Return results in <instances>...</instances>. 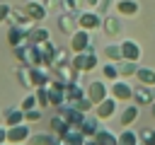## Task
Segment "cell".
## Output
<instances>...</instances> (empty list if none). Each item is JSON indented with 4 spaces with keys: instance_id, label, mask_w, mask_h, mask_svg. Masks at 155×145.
Segmentation results:
<instances>
[{
    "instance_id": "cell-21",
    "label": "cell",
    "mask_w": 155,
    "mask_h": 145,
    "mask_svg": "<svg viewBox=\"0 0 155 145\" xmlns=\"http://www.w3.org/2000/svg\"><path fill=\"white\" fill-rule=\"evenodd\" d=\"M27 143H29V145H58V140H56L51 133H31Z\"/></svg>"
},
{
    "instance_id": "cell-35",
    "label": "cell",
    "mask_w": 155,
    "mask_h": 145,
    "mask_svg": "<svg viewBox=\"0 0 155 145\" xmlns=\"http://www.w3.org/2000/svg\"><path fill=\"white\" fill-rule=\"evenodd\" d=\"M5 143H7V126L5 128L0 126V145H5Z\"/></svg>"
},
{
    "instance_id": "cell-13",
    "label": "cell",
    "mask_w": 155,
    "mask_h": 145,
    "mask_svg": "<svg viewBox=\"0 0 155 145\" xmlns=\"http://www.w3.org/2000/svg\"><path fill=\"white\" fill-rule=\"evenodd\" d=\"M85 97V89L78 85V82H68L65 85V104H75Z\"/></svg>"
},
{
    "instance_id": "cell-2",
    "label": "cell",
    "mask_w": 155,
    "mask_h": 145,
    "mask_svg": "<svg viewBox=\"0 0 155 145\" xmlns=\"http://www.w3.org/2000/svg\"><path fill=\"white\" fill-rule=\"evenodd\" d=\"M109 94L119 102V104H128L131 99H133V87L126 82V80H114L111 85H109Z\"/></svg>"
},
{
    "instance_id": "cell-41",
    "label": "cell",
    "mask_w": 155,
    "mask_h": 145,
    "mask_svg": "<svg viewBox=\"0 0 155 145\" xmlns=\"http://www.w3.org/2000/svg\"><path fill=\"white\" fill-rule=\"evenodd\" d=\"M19 145H24V143H19Z\"/></svg>"
},
{
    "instance_id": "cell-29",
    "label": "cell",
    "mask_w": 155,
    "mask_h": 145,
    "mask_svg": "<svg viewBox=\"0 0 155 145\" xmlns=\"http://www.w3.org/2000/svg\"><path fill=\"white\" fill-rule=\"evenodd\" d=\"M36 106H39L36 94H27V97L22 99V104H19V109H22V111H29V109H36Z\"/></svg>"
},
{
    "instance_id": "cell-10",
    "label": "cell",
    "mask_w": 155,
    "mask_h": 145,
    "mask_svg": "<svg viewBox=\"0 0 155 145\" xmlns=\"http://www.w3.org/2000/svg\"><path fill=\"white\" fill-rule=\"evenodd\" d=\"M121 58H124V60L138 63V58H140V46H138L136 41H131V39L121 41Z\"/></svg>"
},
{
    "instance_id": "cell-11",
    "label": "cell",
    "mask_w": 155,
    "mask_h": 145,
    "mask_svg": "<svg viewBox=\"0 0 155 145\" xmlns=\"http://www.w3.org/2000/svg\"><path fill=\"white\" fill-rule=\"evenodd\" d=\"M133 97H136V104H138V106H145V104H155V97H153V87H148V85H140L138 89H133Z\"/></svg>"
},
{
    "instance_id": "cell-15",
    "label": "cell",
    "mask_w": 155,
    "mask_h": 145,
    "mask_svg": "<svg viewBox=\"0 0 155 145\" xmlns=\"http://www.w3.org/2000/svg\"><path fill=\"white\" fill-rule=\"evenodd\" d=\"M138 104H131V106H126L124 111H121V116H119V121H121V126L124 128H128V126H133L136 123V118H138Z\"/></svg>"
},
{
    "instance_id": "cell-27",
    "label": "cell",
    "mask_w": 155,
    "mask_h": 145,
    "mask_svg": "<svg viewBox=\"0 0 155 145\" xmlns=\"http://www.w3.org/2000/svg\"><path fill=\"white\" fill-rule=\"evenodd\" d=\"M102 27H104V31H107L109 36L119 34V22H116L114 17H107V19H102Z\"/></svg>"
},
{
    "instance_id": "cell-4",
    "label": "cell",
    "mask_w": 155,
    "mask_h": 145,
    "mask_svg": "<svg viewBox=\"0 0 155 145\" xmlns=\"http://www.w3.org/2000/svg\"><path fill=\"white\" fill-rule=\"evenodd\" d=\"M31 135V128L29 123H19V126H10L7 128V145H19V143H27Z\"/></svg>"
},
{
    "instance_id": "cell-20",
    "label": "cell",
    "mask_w": 155,
    "mask_h": 145,
    "mask_svg": "<svg viewBox=\"0 0 155 145\" xmlns=\"http://www.w3.org/2000/svg\"><path fill=\"white\" fill-rule=\"evenodd\" d=\"M70 128H73V126H70V123H68V121H65V118H63L61 114L51 118V130H53V133H56L58 138H63V135H65V133H68Z\"/></svg>"
},
{
    "instance_id": "cell-25",
    "label": "cell",
    "mask_w": 155,
    "mask_h": 145,
    "mask_svg": "<svg viewBox=\"0 0 155 145\" xmlns=\"http://www.w3.org/2000/svg\"><path fill=\"white\" fill-rule=\"evenodd\" d=\"M136 70H138V65H136L133 60H124V63L119 65V75H121V77H133Z\"/></svg>"
},
{
    "instance_id": "cell-14",
    "label": "cell",
    "mask_w": 155,
    "mask_h": 145,
    "mask_svg": "<svg viewBox=\"0 0 155 145\" xmlns=\"http://www.w3.org/2000/svg\"><path fill=\"white\" fill-rule=\"evenodd\" d=\"M5 126L10 128V126H19V123H24V111L19 109V106H12V109H7L5 111Z\"/></svg>"
},
{
    "instance_id": "cell-16",
    "label": "cell",
    "mask_w": 155,
    "mask_h": 145,
    "mask_svg": "<svg viewBox=\"0 0 155 145\" xmlns=\"http://www.w3.org/2000/svg\"><path fill=\"white\" fill-rule=\"evenodd\" d=\"M116 12L121 17H136L138 14V2L136 0H119L116 2Z\"/></svg>"
},
{
    "instance_id": "cell-9",
    "label": "cell",
    "mask_w": 155,
    "mask_h": 145,
    "mask_svg": "<svg viewBox=\"0 0 155 145\" xmlns=\"http://www.w3.org/2000/svg\"><path fill=\"white\" fill-rule=\"evenodd\" d=\"M99 27H102V17H99L97 12L85 10V12L78 14V29H87V31H92V29H99Z\"/></svg>"
},
{
    "instance_id": "cell-32",
    "label": "cell",
    "mask_w": 155,
    "mask_h": 145,
    "mask_svg": "<svg viewBox=\"0 0 155 145\" xmlns=\"http://www.w3.org/2000/svg\"><path fill=\"white\" fill-rule=\"evenodd\" d=\"M73 106H75V109H80V111H82V114H87V111H90V109H94V104H92V102H90V99H87V97H82V99H80V102H75V104H73Z\"/></svg>"
},
{
    "instance_id": "cell-17",
    "label": "cell",
    "mask_w": 155,
    "mask_h": 145,
    "mask_svg": "<svg viewBox=\"0 0 155 145\" xmlns=\"http://www.w3.org/2000/svg\"><path fill=\"white\" fill-rule=\"evenodd\" d=\"M78 128H80V133H82L85 138H94V133L99 130V118H97V116H94V118H87V116H85V121H82Z\"/></svg>"
},
{
    "instance_id": "cell-19",
    "label": "cell",
    "mask_w": 155,
    "mask_h": 145,
    "mask_svg": "<svg viewBox=\"0 0 155 145\" xmlns=\"http://www.w3.org/2000/svg\"><path fill=\"white\" fill-rule=\"evenodd\" d=\"M48 39H51V34H48V29H44V27H36V29L31 27V29H29V36H27V41H29V44H36V46L44 44V41H48Z\"/></svg>"
},
{
    "instance_id": "cell-31",
    "label": "cell",
    "mask_w": 155,
    "mask_h": 145,
    "mask_svg": "<svg viewBox=\"0 0 155 145\" xmlns=\"http://www.w3.org/2000/svg\"><path fill=\"white\" fill-rule=\"evenodd\" d=\"M24 121H27V123H36V121H41V109L36 106V109L24 111Z\"/></svg>"
},
{
    "instance_id": "cell-23",
    "label": "cell",
    "mask_w": 155,
    "mask_h": 145,
    "mask_svg": "<svg viewBox=\"0 0 155 145\" xmlns=\"http://www.w3.org/2000/svg\"><path fill=\"white\" fill-rule=\"evenodd\" d=\"M116 138H119V145H138L140 143V135L136 130H131V128H124Z\"/></svg>"
},
{
    "instance_id": "cell-8",
    "label": "cell",
    "mask_w": 155,
    "mask_h": 145,
    "mask_svg": "<svg viewBox=\"0 0 155 145\" xmlns=\"http://www.w3.org/2000/svg\"><path fill=\"white\" fill-rule=\"evenodd\" d=\"M116 104H119V102H116V99L109 94L107 99H102V102L94 106V116H97L99 121H109V118L116 114Z\"/></svg>"
},
{
    "instance_id": "cell-37",
    "label": "cell",
    "mask_w": 155,
    "mask_h": 145,
    "mask_svg": "<svg viewBox=\"0 0 155 145\" xmlns=\"http://www.w3.org/2000/svg\"><path fill=\"white\" fill-rule=\"evenodd\" d=\"M85 145H97V143H94V140L90 138V140H85Z\"/></svg>"
},
{
    "instance_id": "cell-12",
    "label": "cell",
    "mask_w": 155,
    "mask_h": 145,
    "mask_svg": "<svg viewBox=\"0 0 155 145\" xmlns=\"http://www.w3.org/2000/svg\"><path fill=\"white\" fill-rule=\"evenodd\" d=\"M58 29H61L63 34H73V31L78 29V17H73L70 12H63V14L58 17Z\"/></svg>"
},
{
    "instance_id": "cell-7",
    "label": "cell",
    "mask_w": 155,
    "mask_h": 145,
    "mask_svg": "<svg viewBox=\"0 0 155 145\" xmlns=\"http://www.w3.org/2000/svg\"><path fill=\"white\" fill-rule=\"evenodd\" d=\"M46 65H31V68H27V72H29V85L31 87H48L51 85V75L44 70Z\"/></svg>"
},
{
    "instance_id": "cell-3",
    "label": "cell",
    "mask_w": 155,
    "mask_h": 145,
    "mask_svg": "<svg viewBox=\"0 0 155 145\" xmlns=\"http://www.w3.org/2000/svg\"><path fill=\"white\" fill-rule=\"evenodd\" d=\"M92 48V36L87 29H75L70 34V51L73 53H82V51H90Z\"/></svg>"
},
{
    "instance_id": "cell-1",
    "label": "cell",
    "mask_w": 155,
    "mask_h": 145,
    "mask_svg": "<svg viewBox=\"0 0 155 145\" xmlns=\"http://www.w3.org/2000/svg\"><path fill=\"white\" fill-rule=\"evenodd\" d=\"M70 65H73V70H75V72H90V70L99 68V58H97V53L90 48V51L75 53V56H73V60H70Z\"/></svg>"
},
{
    "instance_id": "cell-6",
    "label": "cell",
    "mask_w": 155,
    "mask_h": 145,
    "mask_svg": "<svg viewBox=\"0 0 155 145\" xmlns=\"http://www.w3.org/2000/svg\"><path fill=\"white\" fill-rule=\"evenodd\" d=\"M85 97H87V99H90V102L97 106L102 99H107V97H109V87H107L102 80H94V82H90V85H87Z\"/></svg>"
},
{
    "instance_id": "cell-36",
    "label": "cell",
    "mask_w": 155,
    "mask_h": 145,
    "mask_svg": "<svg viewBox=\"0 0 155 145\" xmlns=\"http://www.w3.org/2000/svg\"><path fill=\"white\" fill-rule=\"evenodd\" d=\"M82 5L92 10V7H97V5H99V0H82Z\"/></svg>"
},
{
    "instance_id": "cell-5",
    "label": "cell",
    "mask_w": 155,
    "mask_h": 145,
    "mask_svg": "<svg viewBox=\"0 0 155 145\" xmlns=\"http://www.w3.org/2000/svg\"><path fill=\"white\" fill-rule=\"evenodd\" d=\"M22 12H24L34 24H36V22H44V19H46V14H48L46 5H44V2H39V0H29V2H24Z\"/></svg>"
},
{
    "instance_id": "cell-28",
    "label": "cell",
    "mask_w": 155,
    "mask_h": 145,
    "mask_svg": "<svg viewBox=\"0 0 155 145\" xmlns=\"http://www.w3.org/2000/svg\"><path fill=\"white\" fill-rule=\"evenodd\" d=\"M36 102H39V109H46L48 106V87H36Z\"/></svg>"
},
{
    "instance_id": "cell-34",
    "label": "cell",
    "mask_w": 155,
    "mask_h": 145,
    "mask_svg": "<svg viewBox=\"0 0 155 145\" xmlns=\"http://www.w3.org/2000/svg\"><path fill=\"white\" fill-rule=\"evenodd\" d=\"M44 5H46V10H63L61 0H44Z\"/></svg>"
},
{
    "instance_id": "cell-40",
    "label": "cell",
    "mask_w": 155,
    "mask_h": 145,
    "mask_svg": "<svg viewBox=\"0 0 155 145\" xmlns=\"http://www.w3.org/2000/svg\"><path fill=\"white\" fill-rule=\"evenodd\" d=\"M24 2H29V0H24Z\"/></svg>"
},
{
    "instance_id": "cell-33",
    "label": "cell",
    "mask_w": 155,
    "mask_h": 145,
    "mask_svg": "<svg viewBox=\"0 0 155 145\" xmlns=\"http://www.w3.org/2000/svg\"><path fill=\"white\" fill-rule=\"evenodd\" d=\"M10 14H12V7H10L7 2H0V24H2V22H7V19H10Z\"/></svg>"
},
{
    "instance_id": "cell-38",
    "label": "cell",
    "mask_w": 155,
    "mask_h": 145,
    "mask_svg": "<svg viewBox=\"0 0 155 145\" xmlns=\"http://www.w3.org/2000/svg\"><path fill=\"white\" fill-rule=\"evenodd\" d=\"M153 97H155V85H153Z\"/></svg>"
},
{
    "instance_id": "cell-18",
    "label": "cell",
    "mask_w": 155,
    "mask_h": 145,
    "mask_svg": "<svg viewBox=\"0 0 155 145\" xmlns=\"http://www.w3.org/2000/svg\"><path fill=\"white\" fill-rule=\"evenodd\" d=\"M92 140H94L97 145H119V138H116L111 130H107V128H99Z\"/></svg>"
},
{
    "instance_id": "cell-22",
    "label": "cell",
    "mask_w": 155,
    "mask_h": 145,
    "mask_svg": "<svg viewBox=\"0 0 155 145\" xmlns=\"http://www.w3.org/2000/svg\"><path fill=\"white\" fill-rule=\"evenodd\" d=\"M136 80H138L140 85L153 87V85H155V70H153V68H138V70H136Z\"/></svg>"
},
{
    "instance_id": "cell-39",
    "label": "cell",
    "mask_w": 155,
    "mask_h": 145,
    "mask_svg": "<svg viewBox=\"0 0 155 145\" xmlns=\"http://www.w3.org/2000/svg\"><path fill=\"white\" fill-rule=\"evenodd\" d=\"M138 145H143V143H138Z\"/></svg>"
},
{
    "instance_id": "cell-24",
    "label": "cell",
    "mask_w": 155,
    "mask_h": 145,
    "mask_svg": "<svg viewBox=\"0 0 155 145\" xmlns=\"http://www.w3.org/2000/svg\"><path fill=\"white\" fill-rule=\"evenodd\" d=\"M102 77H104V80H109V82L119 80V77H121V75H119V63H111V60H107V63L102 65Z\"/></svg>"
},
{
    "instance_id": "cell-26",
    "label": "cell",
    "mask_w": 155,
    "mask_h": 145,
    "mask_svg": "<svg viewBox=\"0 0 155 145\" xmlns=\"http://www.w3.org/2000/svg\"><path fill=\"white\" fill-rule=\"evenodd\" d=\"M104 56H107V60H111V63L124 60V58H121V46H107V48H104Z\"/></svg>"
},
{
    "instance_id": "cell-30",
    "label": "cell",
    "mask_w": 155,
    "mask_h": 145,
    "mask_svg": "<svg viewBox=\"0 0 155 145\" xmlns=\"http://www.w3.org/2000/svg\"><path fill=\"white\" fill-rule=\"evenodd\" d=\"M140 143H143V145H155V128L140 130Z\"/></svg>"
},
{
    "instance_id": "cell-42",
    "label": "cell",
    "mask_w": 155,
    "mask_h": 145,
    "mask_svg": "<svg viewBox=\"0 0 155 145\" xmlns=\"http://www.w3.org/2000/svg\"><path fill=\"white\" fill-rule=\"evenodd\" d=\"M5 145H7V143H5Z\"/></svg>"
}]
</instances>
